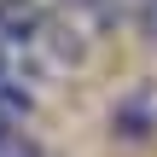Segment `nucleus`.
Segmentation results:
<instances>
[{"label": "nucleus", "instance_id": "obj_1", "mask_svg": "<svg viewBox=\"0 0 157 157\" xmlns=\"http://www.w3.org/2000/svg\"><path fill=\"white\" fill-rule=\"evenodd\" d=\"M111 128L122 134V140H146L157 128V99H151V87H134L128 99H117V117H111Z\"/></svg>", "mask_w": 157, "mask_h": 157}, {"label": "nucleus", "instance_id": "obj_2", "mask_svg": "<svg viewBox=\"0 0 157 157\" xmlns=\"http://www.w3.org/2000/svg\"><path fill=\"white\" fill-rule=\"evenodd\" d=\"M140 29L157 41V0H140Z\"/></svg>", "mask_w": 157, "mask_h": 157}, {"label": "nucleus", "instance_id": "obj_3", "mask_svg": "<svg viewBox=\"0 0 157 157\" xmlns=\"http://www.w3.org/2000/svg\"><path fill=\"white\" fill-rule=\"evenodd\" d=\"M0 82H6V41H0Z\"/></svg>", "mask_w": 157, "mask_h": 157}, {"label": "nucleus", "instance_id": "obj_4", "mask_svg": "<svg viewBox=\"0 0 157 157\" xmlns=\"http://www.w3.org/2000/svg\"><path fill=\"white\" fill-rule=\"evenodd\" d=\"M6 140H12V128H6V122H0V146H6Z\"/></svg>", "mask_w": 157, "mask_h": 157}]
</instances>
